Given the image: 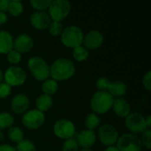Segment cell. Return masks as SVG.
I'll list each match as a JSON object with an SVG mask.
<instances>
[{
	"mask_svg": "<svg viewBox=\"0 0 151 151\" xmlns=\"http://www.w3.org/2000/svg\"><path fill=\"white\" fill-rule=\"evenodd\" d=\"M142 144L148 150L151 149V130L147 129L142 134V138L140 139Z\"/></svg>",
	"mask_w": 151,
	"mask_h": 151,
	"instance_id": "1f68e13d",
	"label": "cell"
},
{
	"mask_svg": "<svg viewBox=\"0 0 151 151\" xmlns=\"http://www.w3.org/2000/svg\"><path fill=\"white\" fill-rule=\"evenodd\" d=\"M23 9L24 7L20 1H10L8 11L12 16H19L20 14H22Z\"/></svg>",
	"mask_w": 151,
	"mask_h": 151,
	"instance_id": "484cf974",
	"label": "cell"
},
{
	"mask_svg": "<svg viewBox=\"0 0 151 151\" xmlns=\"http://www.w3.org/2000/svg\"><path fill=\"white\" fill-rule=\"evenodd\" d=\"M109 93L110 95L114 98H121L123 96L126 95L127 91V85L120 81H116L111 82V87L109 88Z\"/></svg>",
	"mask_w": 151,
	"mask_h": 151,
	"instance_id": "d6986e66",
	"label": "cell"
},
{
	"mask_svg": "<svg viewBox=\"0 0 151 151\" xmlns=\"http://www.w3.org/2000/svg\"><path fill=\"white\" fill-rule=\"evenodd\" d=\"M3 139H4V134H3V132L0 131V141H2Z\"/></svg>",
	"mask_w": 151,
	"mask_h": 151,
	"instance_id": "b9f144b4",
	"label": "cell"
},
{
	"mask_svg": "<svg viewBox=\"0 0 151 151\" xmlns=\"http://www.w3.org/2000/svg\"><path fill=\"white\" fill-rule=\"evenodd\" d=\"M79 151H93L92 150H90V149H82V150H81Z\"/></svg>",
	"mask_w": 151,
	"mask_h": 151,
	"instance_id": "7bdbcfd3",
	"label": "cell"
},
{
	"mask_svg": "<svg viewBox=\"0 0 151 151\" xmlns=\"http://www.w3.org/2000/svg\"><path fill=\"white\" fill-rule=\"evenodd\" d=\"M96 134L94 131L90 130H83L77 135L76 138V142L79 147H81L82 149H90L96 143Z\"/></svg>",
	"mask_w": 151,
	"mask_h": 151,
	"instance_id": "9a60e30c",
	"label": "cell"
},
{
	"mask_svg": "<svg viewBox=\"0 0 151 151\" xmlns=\"http://www.w3.org/2000/svg\"><path fill=\"white\" fill-rule=\"evenodd\" d=\"M7 15L5 14V12H0V25L4 24L7 21Z\"/></svg>",
	"mask_w": 151,
	"mask_h": 151,
	"instance_id": "74e56055",
	"label": "cell"
},
{
	"mask_svg": "<svg viewBox=\"0 0 151 151\" xmlns=\"http://www.w3.org/2000/svg\"><path fill=\"white\" fill-rule=\"evenodd\" d=\"M31 6L36 10V12H44L47 8H49L51 4L50 0H30Z\"/></svg>",
	"mask_w": 151,
	"mask_h": 151,
	"instance_id": "4316f807",
	"label": "cell"
},
{
	"mask_svg": "<svg viewBox=\"0 0 151 151\" xmlns=\"http://www.w3.org/2000/svg\"><path fill=\"white\" fill-rule=\"evenodd\" d=\"M13 50V39L7 31H0V54H7Z\"/></svg>",
	"mask_w": 151,
	"mask_h": 151,
	"instance_id": "ac0fdd59",
	"label": "cell"
},
{
	"mask_svg": "<svg viewBox=\"0 0 151 151\" xmlns=\"http://www.w3.org/2000/svg\"><path fill=\"white\" fill-rule=\"evenodd\" d=\"M9 0H0V12H5L9 8Z\"/></svg>",
	"mask_w": 151,
	"mask_h": 151,
	"instance_id": "d590c367",
	"label": "cell"
},
{
	"mask_svg": "<svg viewBox=\"0 0 151 151\" xmlns=\"http://www.w3.org/2000/svg\"><path fill=\"white\" fill-rule=\"evenodd\" d=\"M13 122H14V119L12 114L8 112L0 113V129L12 127L13 125Z\"/></svg>",
	"mask_w": 151,
	"mask_h": 151,
	"instance_id": "d4e9b609",
	"label": "cell"
},
{
	"mask_svg": "<svg viewBox=\"0 0 151 151\" xmlns=\"http://www.w3.org/2000/svg\"><path fill=\"white\" fill-rule=\"evenodd\" d=\"M51 19L46 12H35L30 17L31 25L38 30H44L48 28Z\"/></svg>",
	"mask_w": 151,
	"mask_h": 151,
	"instance_id": "4fadbf2b",
	"label": "cell"
},
{
	"mask_svg": "<svg viewBox=\"0 0 151 151\" xmlns=\"http://www.w3.org/2000/svg\"><path fill=\"white\" fill-rule=\"evenodd\" d=\"M12 91V88L5 82L0 83V98H6Z\"/></svg>",
	"mask_w": 151,
	"mask_h": 151,
	"instance_id": "836d02e7",
	"label": "cell"
},
{
	"mask_svg": "<svg viewBox=\"0 0 151 151\" xmlns=\"http://www.w3.org/2000/svg\"><path fill=\"white\" fill-rule=\"evenodd\" d=\"M83 33L77 26H69L65 28L61 34V42L68 48H76L81 46L83 41Z\"/></svg>",
	"mask_w": 151,
	"mask_h": 151,
	"instance_id": "277c9868",
	"label": "cell"
},
{
	"mask_svg": "<svg viewBox=\"0 0 151 151\" xmlns=\"http://www.w3.org/2000/svg\"><path fill=\"white\" fill-rule=\"evenodd\" d=\"M71 12V4L66 0L51 1L49 6V15L53 21L61 22Z\"/></svg>",
	"mask_w": 151,
	"mask_h": 151,
	"instance_id": "5b68a950",
	"label": "cell"
},
{
	"mask_svg": "<svg viewBox=\"0 0 151 151\" xmlns=\"http://www.w3.org/2000/svg\"><path fill=\"white\" fill-rule=\"evenodd\" d=\"M35 104H36L37 110L43 113L44 111H49L52 107L53 100H52V97L50 96L42 94V95H41L40 96L37 97Z\"/></svg>",
	"mask_w": 151,
	"mask_h": 151,
	"instance_id": "ffe728a7",
	"label": "cell"
},
{
	"mask_svg": "<svg viewBox=\"0 0 151 151\" xmlns=\"http://www.w3.org/2000/svg\"><path fill=\"white\" fill-rule=\"evenodd\" d=\"M111 81H109L106 77H101L96 82V88L100 91H105V92H108V90L111 87Z\"/></svg>",
	"mask_w": 151,
	"mask_h": 151,
	"instance_id": "4dcf8cb0",
	"label": "cell"
},
{
	"mask_svg": "<svg viewBox=\"0 0 151 151\" xmlns=\"http://www.w3.org/2000/svg\"><path fill=\"white\" fill-rule=\"evenodd\" d=\"M4 79L5 83L11 88L20 86L25 83L27 80V73L25 71L17 65H12L8 67L4 74Z\"/></svg>",
	"mask_w": 151,
	"mask_h": 151,
	"instance_id": "8992f818",
	"label": "cell"
},
{
	"mask_svg": "<svg viewBox=\"0 0 151 151\" xmlns=\"http://www.w3.org/2000/svg\"><path fill=\"white\" fill-rule=\"evenodd\" d=\"M49 32L52 36H58L62 34L63 30H64V27L63 24L61 22H58V21H51L49 27Z\"/></svg>",
	"mask_w": 151,
	"mask_h": 151,
	"instance_id": "83f0119b",
	"label": "cell"
},
{
	"mask_svg": "<svg viewBox=\"0 0 151 151\" xmlns=\"http://www.w3.org/2000/svg\"><path fill=\"white\" fill-rule=\"evenodd\" d=\"M6 58L11 64H18L21 60V55L15 50H12L6 54Z\"/></svg>",
	"mask_w": 151,
	"mask_h": 151,
	"instance_id": "d6a6232c",
	"label": "cell"
},
{
	"mask_svg": "<svg viewBox=\"0 0 151 151\" xmlns=\"http://www.w3.org/2000/svg\"><path fill=\"white\" fill-rule=\"evenodd\" d=\"M142 84L144 86L145 88H147L148 90H151V72L149 71L147 72L143 78H142Z\"/></svg>",
	"mask_w": 151,
	"mask_h": 151,
	"instance_id": "e575fe53",
	"label": "cell"
},
{
	"mask_svg": "<svg viewBox=\"0 0 151 151\" xmlns=\"http://www.w3.org/2000/svg\"><path fill=\"white\" fill-rule=\"evenodd\" d=\"M62 151H79V145L76 139L70 138L65 140L62 145Z\"/></svg>",
	"mask_w": 151,
	"mask_h": 151,
	"instance_id": "f546056e",
	"label": "cell"
},
{
	"mask_svg": "<svg viewBox=\"0 0 151 151\" xmlns=\"http://www.w3.org/2000/svg\"><path fill=\"white\" fill-rule=\"evenodd\" d=\"M0 151H16V150L14 147H12L11 145L4 144V145L0 146Z\"/></svg>",
	"mask_w": 151,
	"mask_h": 151,
	"instance_id": "8d00e7d4",
	"label": "cell"
},
{
	"mask_svg": "<svg viewBox=\"0 0 151 151\" xmlns=\"http://www.w3.org/2000/svg\"><path fill=\"white\" fill-rule=\"evenodd\" d=\"M114 99L115 98H113L109 92H96L90 100L91 109L95 114H104L112 108Z\"/></svg>",
	"mask_w": 151,
	"mask_h": 151,
	"instance_id": "7a4b0ae2",
	"label": "cell"
},
{
	"mask_svg": "<svg viewBox=\"0 0 151 151\" xmlns=\"http://www.w3.org/2000/svg\"><path fill=\"white\" fill-rule=\"evenodd\" d=\"M117 148L119 151H141L142 144L137 135L133 134H124L119 137Z\"/></svg>",
	"mask_w": 151,
	"mask_h": 151,
	"instance_id": "52a82bcc",
	"label": "cell"
},
{
	"mask_svg": "<svg viewBox=\"0 0 151 151\" xmlns=\"http://www.w3.org/2000/svg\"><path fill=\"white\" fill-rule=\"evenodd\" d=\"M54 134L57 137L64 140L73 138L75 134V126L68 119H59L55 122L53 127Z\"/></svg>",
	"mask_w": 151,
	"mask_h": 151,
	"instance_id": "9c48e42d",
	"label": "cell"
},
{
	"mask_svg": "<svg viewBox=\"0 0 151 151\" xmlns=\"http://www.w3.org/2000/svg\"><path fill=\"white\" fill-rule=\"evenodd\" d=\"M3 79H4V74H3V72H2V70L0 68V83H2Z\"/></svg>",
	"mask_w": 151,
	"mask_h": 151,
	"instance_id": "60d3db41",
	"label": "cell"
},
{
	"mask_svg": "<svg viewBox=\"0 0 151 151\" xmlns=\"http://www.w3.org/2000/svg\"><path fill=\"white\" fill-rule=\"evenodd\" d=\"M34 46L33 38L27 34H21L13 40V49L19 53L28 52Z\"/></svg>",
	"mask_w": 151,
	"mask_h": 151,
	"instance_id": "5bb4252c",
	"label": "cell"
},
{
	"mask_svg": "<svg viewBox=\"0 0 151 151\" xmlns=\"http://www.w3.org/2000/svg\"><path fill=\"white\" fill-rule=\"evenodd\" d=\"M16 151H36L35 144L29 140H23L17 144Z\"/></svg>",
	"mask_w": 151,
	"mask_h": 151,
	"instance_id": "f1b7e54d",
	"label": "cell"
},
{
	"mask_svg": "<svg viewBox=\"0 0 151 151\" xmlns=\"http://www.w3.org/2000/svg\"><path fill=\"white\" fill-rule=\"evenodd\" d=\"M145 124L148 129H150L151 127V116L149 115L146 119H145Z\"/></svg>",
	"mask_w": 151,
	"mask_h": 151,
	"instance_id": "f35d334b",
	"label": "cell"
},
{
	"mask_svg": "<svg viewBox=\"0 0 151 151\" xmlns=\"http://www.w3.org/2000/svg\"><path fill=\"white\" fill-rule=\"evenodd\" d=\"M29 107V99L24 94L15 96L11 101V108L13 112L20 114L25 112Z\"/></svg>",
	"mask_w": 151,
	"mask_h": 151,
	"instance_id": "2e32d148",
	"label": "cell"
},
{
	"mask_svg": "<svg viewBox=\"0 0 151 151\" xmlns=\"http://www.w3.org/2000/svg\"><path fill=\"white\" fill-rule=\"evenodd\" d=\"M97 134L101 143L107 147H111L117 144V142L119 137L116 128L110 124L102 125L98 129Z\"/></svg>",
	"mask_w": 151,
	"mask_h": 151,
	"instance_id": "ba28073f",
	"label": "cell"
},
{
	"mask_svg": "<svg viewBox=\"0 0 151 151\" xmlns=\"http://www.w3.org/2000/svg\"><path fill=\"white\" fill-rule=\"evenodd\" d=\"M105 151H119L118 150V148L117 147H115V146H111V147H108Z\"/></svg>",
	"mask_w": 151,
	"mask_h": 151,
	"instance_id": "ab89813d",
	"label": "cell"
},
{
	"mask_svg": "<svg viewBox=\"0 0 151 151\" xmlns=\"http://www.w3.org/2000/svg\"><path fill=\"white\" fill-rule=\"evenodd\" d=\"M73 56L76 61L82 62V61H85L88 58V50L85 47L81 45L73 49Z\"/></svg>",
	"mask_w": 151,
	"mask_h": 151,
	"instance_id": "cb8c5ba5",
	"label": "cell"
},
{
	"mask_svg": "<svg viewBox=\"0 0 151 151\" xmlns=\"http://www.w3.org/2000/svg\"><path fill=\"white\" fill-rule=\"evenodd\" d=\"M45 121L44 113L41 112L37 109L31 110L26 112L22 118V124L28 129H37L41 127Z\"/></svg>",
	"mask_w": 151,
	"mask_h": 151,
	"instance_id": "30bf717a",
	"label": "cell"
},
{
	"mask_svg": "<svg viewBox=\"0 0 151 151\" xmlns=\"http://www.w3.org/2000/svg\"><path fill=\"white\" fill-rule=\"evenodd\" d=\"M8 138L17 144L24 140L23 131L19 127H12L8 130Z\"/></svg>",
	"mask_w": 151,
	"mask_h": 151,
	"instance_id": "7402d4cb",
	"label": "cell"
},
{
	"mask_svg": "<svg viewBox=\"0 0 151 151\" xmlns=\"http://www.w3.org/2000/svg\"><path fill=\"white\" fill-rule=\"evenodd\" d=\"M50 77L56 81H62L72 78L75 73V65L66 58H58L50 66Z\"/></svg>",
	"mask_w": 151,
	"mask_h": 151,
	"instance_id": "6da1fadb",
	"label": "cell"
},
{
	"mask_svg": "<svg viewBox=\"0 0 151 151\" xmlns=\"http://www.w3.org/2000/svg\"><path fill=\"white\" fill-rule=\"evenodd\" d=\"M126 126L127 129L134 134L143 133L148 129L145 124V118L138 112L131 113L127 117Z\"/></svg>",
	"mask_w": 151,
	"mask_h": 151,
	"instance_id": "8fae6325",
	"label": "cell"
},
{
	"mask_svg": "<svg viewBox=\"0 0 151 151\" xmlns=\"http://www.w3.org/2000/svg\"><path fill=\"white\" fill-rule=\"evenodd\" d=\"M28 68L35 80L44 81L50 76V66L47 62L41 57L35 56L28 59Z\"/></svg>",
	"mask_w": 151,
	"mask_h": 151,
	"instance_id": "3957f363",
	"label": "cell"
},
{
	"mask_svg": "<svg viewBox=\"0 0 151 151\" xmlns=\"http://www.w3.org/2000/svg\"><path fill=\"white\" fill-rule=\"evenodd\" d=\"M112 109L114 113L120 118H127L130 114V105L128 102L125 99L116 98L114 99Z\"/></svg>",
	"mask_w": 151,
	"mask_h": 151,
	"instance_id": "e0dca14e",
	"label": "cell"
},
{
	"mask_svg": "<svg viewBox=\"0 0 151 151\" xmlns=\"http://www.w3.org/2000/svg\"><path fill=\"white\" fill-rule=\"evenodd\" d=\"M104 41V35L97 30H92L83 36L82 42L85 45V48L88 50H96L98 49Z\"/></svg>",
	"mask_w": 151,
	"mask_h": 151,
	"instance_id": "7c38bea8",
	"label": "cell"
},
{
	"mask_svg": "<svg viewBox=\"0 0 151 151\" xmlns=\"http://www.w3.org/2000/svg\"><path fill=\"white\" fill-rule=\"evenodd\" d=\"M58 81H56L52 79H48V80L44 81L42 85V90L43 94L50 96L58 91Z\"/></svg>",
	"mask_w": 151,
	"mask_h": 151,
	"instance_id": "44dd1931",
	"label": "cell"
},
{
	"mask_svg": "<svg viewBox=\"0 0 151 151\" xmlns=\"http://www.w3.org/2000/svg\"><path fill=\"white\" fill-rule=\"evenodd\" d=\"M100 126V118L95 114L91 113L88 115L85 119V127H87V130L94 131Z\"/></svg>",
	"mask_w": 151,
	"mask_h": 151,
	"instance_id": "603a6c76",
	"label": "cell"
}]
</instances>
